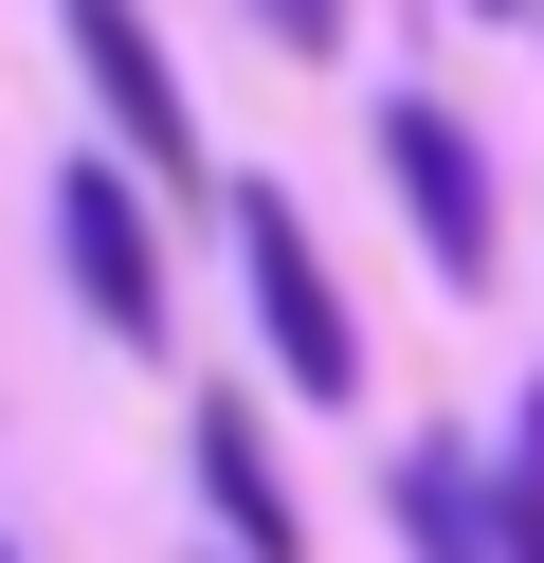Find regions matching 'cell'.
Wrapping results in <instances>:
<instances>
[{"mask_svg":"<svg viewBox=\"0 0 544 563\" xmlns=\"http://www.w3.org/2000/svg\"><path fill=\"white\" fill-rule=\"evenodd\" d=\"M381 183H399V219H418V255H435V291H490V164H471V128L435 110V91H381Z\"/></svg>","mask_w":544,"mask_h":563,"instance_id":"cell-2","label":"cell"},{"mask_svg":"<svg viewBox=\"0 0 544 563\" xmlns=\"http://www.w3.org/2000/svg\"><path fill=\"white\" fill-rule=\"evenodd\" d=\"M0 563H19V545H0Z\"/></svg>","mask_w":544,"mask_h":563,"instance_id":"cell-10","label":"cell"},{"mask_svg":"<svg viewBox=\"0 0 544 563\" xmlns=\"http://www.w3.org/2000/svg\"><path fill=\"white\" fill-rule=\"evenodd\" d=\"M200 490H218V527H236V563H290L309 527H290V490H273V454H254V418L218 400L200 418Z\"/></svg>","mask_w":544,"mask_h":563,"instance_id":"cell-6","label":"cell"},{"mask_svg":"<svg viewBox=\"0 0 544 563\" xmlns=\"http://www.w3.org/2000/svg\"><path fill=\"white\" fill-rule=\"evenodd\" d=\"M381 509H399V545H418V563H508L490 473H471L454 437H418V454H399V473H381Z\"/></svg>","mask_w":544,"mask_h":563,"instance_id":"cell-5","label":"cell"},{"mask_svg":"<svg viewBox=\"0 0 544 563\" xmlns=\"http://www.w3.org/2000/svg\"><path fill=\"white\" fill-rule=\"evenodd\" d=\"M273 19V55H345V0H254Z\"/></svg>","mask_w":544,"mask_h":563,"instance_id":"cell-8","label":"cell"},{"mask_svg":"<svg viewBox=\"0 0 544 563\" xmlns=\"http://www.w3.org/2000/svg\"><path fill=\"white\" fill-rule=\"evenodd\" d=\"M471 19H526V0H471Z\"/></svg>","mask_w":544,"mask_h":563,"instance_id":"cell-9","label":"cell"},{"mask_svg":"<svg viewBox=\"0 0 544 563\" xmlns=\"http://www.w3.org/2000/svg\"><path fill=\"white\" fill-rule=\"evenodd\" d=\"M55 255H73V309H91V328L164 345V236H145L127 164H73V183H55Z\"/></svg>","mask_w":544,"mask_h":563,"instance_id":"cell-4","label":"cell"},{"mask_svg":"<svg viewBox=\"0 0 544 563\" xmlns=\"http://www.w3.org/2000/svg\"><path fill=\"white\" fill-rule=\"evenodd\" d=\"M236 291H254V328H273L290 400H363V328H345V291H326V236L290 219L273 183H236Z\"/></svg>","mask_w":544,"mask_h":563,"instance_id":"cell-1","label":"cell"},{"mask_svg":"<svg viewBox=\"0 0 544 563\" xmlns=\"http://www.w3.org/2000/svg\"><path fill=\"white\" fill-rule=\"evenodd\" d=\"M55 37H73V74H91V110L127 128L145 183H200V110H181V55L145 37V0H55Z\"/></svg>","mask_w":544,"mask_h":563,"instance_id":"cell-3","label":"cell"},{"mask_svg":"<svg viewBox=\"0 0 544 563\" xmlns=\"http://www.w3.org/2000/svg\"><path fill=\"white\" fill-rule=\"evenodd\" d=\"M490 527H508V563H544V382L508 400V454H490Z\"/></svg>","mask_w":544,"mask_h":563,"instance_id":"cell-7","label":"cell"}]
</instances>
